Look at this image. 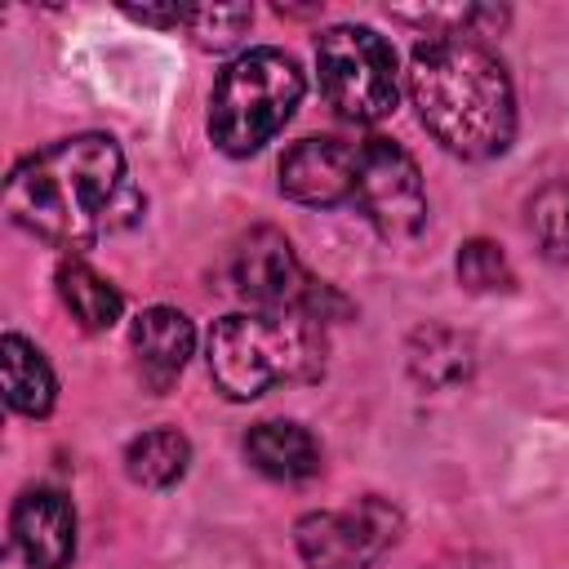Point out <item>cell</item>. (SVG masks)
I'll use <instances>...</instances> for the list:
<instances>
[{
  "mask_svg": "<svg viewBox=\"0 0 569 569\" xmlns=\"http://www.w3.org/2000/svg\"><path fill=\"white\" fill-rule=\"evenodd\" d=\"M187 462H191V445H187V436L173 431V427H151V431H142L138 440H129V449H124V471H129V480L151 485V489H164V485L182 480Z\"/></svg>",
  "mask_w": 569,
  "mask_h": 569,
  "instance_id": "16",
  "label": "cell"
},
{
  "mask_svg": "<svg viewBox=\"0 0 569 569\" xmlns=\"http://www.w3.org/2000/svg\"><path fill=\"white\" fill-rule=\"evenodd\" d=\"M209 373L231 400H253L276 382H311L325 373L320 325L280 311L222 316L209 329Z\"/></svg>",
  "mask_w": 569,
  "mask_h": 569,
  "instance_id": "3",
  "label": "cell"
},
{
  "mask_svg": "<svg viewBox=\"0 0 569 569\" xmlns=\"http://www.w3.org/2000/svg\"><path fill=\"white\" fill-rule=\"evenodd\" d=\"M409 98L427 133L462 160L511 147L516 93L493 49L471 36H427L409 58Z\"/></svg>",
  "mask_w": 569,
  "mask_h": 569,
  "instance_id": "2",
  "label": "cell"
},
{
  "mask_svg": "<svg viewBox=\"0 0 569 569\" xmlns=\"http://www.w3.org/2000/svg\"><path fill=\"white\" fill-rule=\"evenodd\" d=\"M0 378H4V400L9 409L27 413V418H44L53 409V369L49 360L18 333H4L0 338Z\"/></svg>",
  "mask_w": 569,
  "mask_h": 569,
  "instance_id": "14",
  "label": "cell"
},
{
  "mask_svg": "<svg viewBox=\"0 0 569 569\" xmlns=\"http://www.w3.org/2000/svg\"><path fill=\"white\" fill-rule=\"evenodd\" d=\"M249 22H253V9L249 4H196V9H187V22L182 27L191 31V40L200 49L227 53V49L240 44V36L249 31Z\"/></svg>",
  "mask_w": 569,
  "mask_h": 569,
  "instance_id": "17",
  "label": "cell"
},
{
  "mask_svg": "<svg viewBox=\"0 0 569 569\" xmlns=\"http://www.w3.org/2000/svg\"><path fill=\"white\" fill-rule=\"evenodd\" d=\"M9 218L53 249H89L142 213V196L124 182V156L107 133L62 138L22 164L4 187Z\"/></svg>",
  "mask_w": 569,
  "mask_h": 569,
  "instance_id": "1",
  "label": "cell"
},
{
  "mask_svg": "<svg viewBox=\"0 0 569 569\" xmlns=\"http://www.w3.org/2000/svg\"><path fill=\"white\" fill-rule=\"evenodd\" d=\"M236 293L253 302L258 311H280V316H307V320H329V311H347V302L307 276L298 262L293 244L276 227H253L240 249H236Z\"/></svg>",
  "mask_w": 569,
  "mask_h": 569,
  "instance_id": "6",
  "label": "cell"
},
{
  "mask_svg": "<svg viewBox=\"0 0 569 569\" xmlns=\"http://www.w3.org/2000/svg\"><path fill=\"white\" fill-rule=\"evenodd\" d=\"M409 373L418 387L427 391H445V387H458L462 378H471L476 369V347L467 333L449 329V325H422L413 329L409 338Z\"/></svg>",
  "mask_w": 569,
  "mask_h": 569,
  "instance_id": "13",
  "label": "cell"
},
{
  "mask_svg": "<svg viewBox=\"0 0 569 569\" xmlns=\"http://www.w3.org/2000/svg\"><path fill=\"white\" fill-rule=\"evenodd\" d=\"M9 542L27 569H67L76 556V516L58 489H22L9 511Z\"/></svg>",
  "mask_w": 569,
  "mask_h": 569,
  "instance_id": "9",
  "label": "cell"
},
{
  "mask_svg": "<svg viewBox=\"0 0 569 569\" xmlns=\"http://www.w3.org/2000/svg\"><path fill=\"white\" fill-rule=\"evenodd\" d=\"M351 200L360 213L391 240L413 236L427 222V191L413 156L391 138H369L356 147V187Z\"/></svg>",
  "mask_w": 569,
  "mask_h": 569,
  "instance_id": "8",
  "label": "cell"
},
{
  "mask_svg": "<svg viewBox=\"0 0 569 569\" xmlns=\"http://www.w3.org/2000/svg\"><path fill=\"white\" fill-rule=\"evenodd\" d=\"M458 280L471 293H507L516 284L511 262L493 240H467L458 249Z\"/></svg>",
  "mask_w": 569,
  "mask_h": 569,
  "instance_id": "19",
  "label": "cell"
},
{
  "mask_svg": "<svg viewBox=\"0 0 569 569\" xmlns=\"http://www.w3.org/2000/svg\"><path fill=\"white\" fill-rule=\"evenodd\" d=\"M124 13L133 22H147V27H178V22H187V9H138V4H124Z\"/></svg>",
  "mask_w": 569,
  "mask_h": 569,
  "instance_id": "20",
  "label": "cell"
},
{
  "mask_svg": "<svg viewBox=\"0 0 569 569\" xmlns=\"http://www.w3.org/2000/svg\"><path fill=\"white\" fill-rule=\"evenodd\" d=\"M320 89L342 120L373 124L396 107V49L373 27H329L316 40Z\"/></svg>",
  "mask_w": 569,
  "mask_h": 569,
  "instance_id": "5",
  "label": "cell"
},
{
  "mask_svg": "<svg viewBox=\"0 0 569 569\" xmlns=\"http://www.w3.org/2000/svg\"><path fill=\"white\" fill-rule=\"evenodd\" d=\"M196 347V329L182 311L173 307H151L133 320L129 329V351H133V365L142 373V382L151 391H169L173 378L182 373L187 356Z\"/></svg>",
  "mask_w": 569,
  "mask_h": 569,
  "instance_id": "11",
  "label": "cell"
},
{
  "mask_svg": "<svg viewBox=\"0 0 569 569\" xmlns=\"http://www.w3.org/2000/svg\"><path fill=\"white\" fill-rule=\"evenodd\" d=\"M356 187V147L342 138H302L280 160V191L298 204L329 209L338 200H351Z\"/></svg>",
  "mask_w": 569,
  "mask_h": 569,
  "instance_id": "10",
  "label": "cell"
},
{
  "mask_svg": "<svg viewBox=\"0 0 569 569\" xmlns=\"http://www.w3.org/2000/svg\"><path fill=\"white\" fill-rule=\"evenodd\" d=\"M244 458L271 476V480H307L320 471V445L311 440L307 427L298 422H280V418H267L258 427H249L244 436Z\"/></svg>",
  "mask_w": 569,
  "mask_h": 569,
  "instance_id": "12",
  "label": "cell"
},
{
  "mask_svg": "<svg viewBox=\"0 0 569 569\" xmlns=\"http://www.w3.org/2000/svg\"><path fill=\"white\" fill-rule=\"evenodd\" d=\"M302 71L280 49H249L240 53L213 84L209 98V138L227 156H249L271 142L293 107L302 102Z\"/></svg>",
  "mask_w": 569,
  "mask_h": 569,
  "instance_id": "4",
  "label": "cell"
},
{
  "mask_svg": "<svg viewBox=\"0 0 569 569\" xmlns=\"http://www.w3.org/2000/svg\"><path fill=\"white\" fill-rule=\"evenodd\" d=\"M58 298L80 320V329H93V333L98 329H111L120 320V311H124L120 289L107 276H98L89 262H80V258H71V262L58 267Z\"/></svg>",
  "mask_w": 569,
  "mask_h": 569,
  "instance_id": "15",
  "label": "cell"
},
{
  "mask_svg": "<svg viewBox=\"0 0 569 569\" xmlns=\"http://www.w3.org/2000/svg\"><path fill=\"white\" fill-rule=\"evenodd\" d=\"M400 511L382 498H356L338 511H311L298 520L293 538L307 569H369L400 538Z\"/></svg>",
  "mask_w": 569,
  "mask_h": 569,
  "instance_id": "7",
  "label": "cell"
},
{
  "mask_svg": "<svg viewBox=\"0 0 569 569\" xmlns=\"http://www.w3.org/2000/svg\"><path fill=\"white\" fill-rule=\"evenodd\" d=\"M529 227L551 262H569V182H551L529 200Z\"/></svg>",
  "mask_w": 569,
  "mask_h": 569,
  "instance_id": "18",
  "label": "cell"
}]
</instances>
